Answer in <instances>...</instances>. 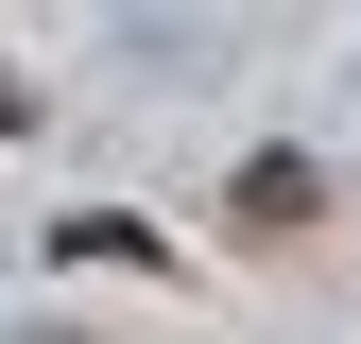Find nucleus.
<instances>
[{"instance_id": "nucleus-3", "label": "nucleus", "mask_w": 361, "mask_h": 344, "mask_svg": "<svg viewBox=\"0 0 361 344\" xmlns=\"http://www.w3.org/2000/svg\"><path fill=\"white\" fill-rule=\"evenodd\" d=\"M18 121H35V86H0V138H18Z\"/></svg>"}, {"instance_id": "nucleus-1", "label": "nucleus", "mask_w": 361, "mask_h": 344, "mask_svg": "<svg viewBox=\"0 0 361 344\" xmlns=\"http://www.w3.org/2000/svg\"><path fill=\"white\" fill-rule=\"evenodd\" d=\"M310 207H327V172H310V155H241L224 224H241V241H310Z\"/></svg>"}, {"instance_id": "nucleus-2", "label": "nucleus", "mask_w": 361, "mask_h": 344, "mask_svg": "<svg viewBox=\"0 0 361 344\" xmlns=\"http://www.w3.org/2000/svg\"><path fill=\"white\" fill-rule=\"evenodd\" d=\"M52 258H86V276H155V224H121V207H69V224H52Z\"/></svg>"}]
</instances>
